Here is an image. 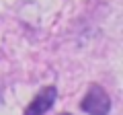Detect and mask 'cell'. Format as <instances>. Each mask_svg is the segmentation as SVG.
I'll list each match as a JSON object with an SVG mask.
<instances>
[{"label":"cell","mask_w":123,"mask_h":115,"mask_svg":"<svg viewBox=\"0 0 123 115\" xmlns=\"http://www.w3.org/2000/svg\"><path fill=\"white\" fill-rule=\"evenodd\" d=\"M80 109L88 115H109L111 113V97L101 84L92 82L88 86L84 99L80 101Z\"/></svg>","instance_id":"1"},{"label":"cell","mask_w":123,"mask_h":115,"mask_svg":"<svg viewBox=\"0 0 123 115\" xmlns=\"http://www.w3.org/2000/svg\"><path fill=\"white\" fill-rule=\"evenodd\" d=\"M55 99H57V89H55V86H53V84L43 86V89L33 97V101L25 107L23 115H45L53 107Z\"/></svg>","instance_id":"2"},{"label":"cell","mask_w":123,"mask_h":115,"mask_svg":"<svg viewBox=\"0 0 123 115\" xmlns=\"http://www.w3.org/2000/svg\"><path fill=\"white\" fill-rule=\"evenodd\" d=\"M60 115H72V113H60Z\"/></svg>","instance_id":"3"}]
</instances>
